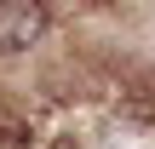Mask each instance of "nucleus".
Segmentation results:
<instances>
[{
  "instance_id": "nucleus-1",
  "label": "nucleus",
  "mask_w": 155,
  "mask_h": 149,
  "mask_svg": "<svg viewBox=\"0 0 155 149\" xmlns=\"http://www.w3.org/2000/svg\"><path fill=\"white\" fill-rule=\"evenodd\" d=\"M63 6L58 0H0V69L40 57L58 40Z\"/></svg>"
},
{
  "instance_id": "nucleus-2",
  "label": "nucleus",
  "mask_w": 155,
  "mask_h": 149,
  "mask_svg": "<svg viewBox=\"0 0 155 149\" xmlns=\"http://www.w3.org/2000/svg\"><path fill=\"white\" fill-rule=\"evenodd\" d=\"M58 6H69V11H81V17H92V11H115L121 0H58Z\"/></svg>"
}]
</instances>
